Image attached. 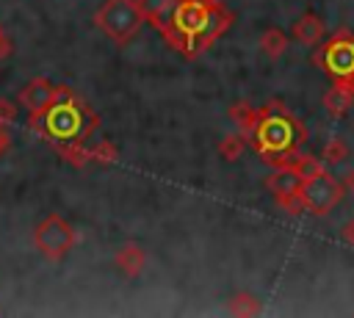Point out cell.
<instances>
[{"instance_id": "6da1fadb", "label": "cell", "mask_w": 354, "mask_h": 318, "mask_svg": "<svg viewBox=\"0 0 354 318\" xmlns=\"http://www.w3.org/2000/svg\"><path fill=\"white\" fill-rule=\"evenodd\" d=\"M230 25L232 11L221 0H177L163 30V39L180 55L196 58L218 36H224Z\"/></svg>"}, {"instance_id": "7a4b0ae2", "label": "cell", "mask_w": 354, "mask_h": 318, "mask_svg": "<svg viewBox=\"0 0 354 318\" xmlns=\"http://www.w3.org/2000/svg\"><path fill=\"white\" fill-rule=\"evenodd\" d=\"M28 124L53 144H72V141H88L91 133L100 127V116L88 105V100H83L75 88L55 86L50 105L39 113H30Z\"/></svg>"}, {"instance_id": "3957f363", "label": "cell", "mask_w": 354, "mask_h": 318, "mask_svg": "<svg viewBox=\"0 0 354 318\" xmlns=\"http://www.w3.org/2000/svg\"><path fill=\"white\" fill-rule=\"evenodd\" d=\"M304 141L307 130L301 119H296L282 100H268L263 108H257V127L249 135V144L271 169L285 166Z\"/></svg>"}, {"instance_id": "277c9868", "label": "cell", "mask_w": 354, "mask_h": 318, "mask_svg": "<svg viewBox=\"0 0 354 318\" xmlns=\"http://www.w3.org/2000/svg\"><path fill=\"white\" fill-rule=\"evenodd\" d=\"M94 22L113 44H127L130 39H136L147 19L138 0H105L97 8Z\"/></svg>"}, {"instance_id": "5b68a950", "label": "cell", "mask_w": 354, "mask_h": 318, "mask_svg": "<svg viewBox=\"0 0 354 318\" xmlns=\"http://www.w3.org/2000/svg\"><path fill=\"white\" fill-rule=\"evenodd\" d=\"M33 246H36V252H39L41 257H47V260H61V257H66V254L72 252V246H75V227H72L64 216L50 213V216H44V218L36 224V230H33Z\"/></svg>"}, {"instance_id": "8992f818", "label": "cell", "mask_w": 354, "mask_h": 318, "mask_svg": "<svg viewBox=\"0 0 354 318\" xmlns=\"http://www.w3.org/2000/svg\"><path fill=\"white\" fill-rule=\"evenodd\" d=\"M343 194H346V185L337 177H332L326 169L301 180V185H299V196L304 202V210H310L315 216H326L332 207H337Z\"/></svg>"}, {"instance_id": "52a82bcc", "label": "cell", "mask_w": 354, "mask_h": 318, "mask_svg": "<svg viewBox=\"0 0 354 318\" xmlns=\"http://www.w3.org/2000/svg\"><path fill=\"white\" fill-rule=\"evenodd\" d=\"M313 64L321 66L332 80L337 77H354V33L337 30L315 55Z\"/></svg>"}, {"instance_id": "ba28073f", "label": "cell", "mask_w": 354, "mask_h": 318, "mask_svg": "<svg viewBox=\"0 0 354 318\" xmlns=\"http://www.w3.org/2000/svg\"><path fill=\"white\" fill-rule=\"evenodd\" d=\"M324 108L332 116H346L354 108V77H337V80H332L329 91L324 94Z\"/></svg>"}, {"instance_id": "9c48e42d", "label": "cell", "mask_w": 354, "mask_h": 318, "mask_svg": "<svg viewBox=\"0 0 354 318\" xmlns=\"http://www.w3.org/2000/svg\"><path fill=\"white\" fill-rule=\"evenodd\" d=\"M290 36L304 44V47H315L324 41L326 36V28H324V19L315 14V11H304L293 25H290Z\"/></svg>"}, {"instance_id": "30bf717a", "label": "cell", "mask_w": 354, "mask_h": 318, "mask_svg": "<svg viewBox=\"0 0 354 318\" xmlns=\"http://www.w3.org/2000/svg\"><path fill=\"white\" fill-rule=\"evenodd\" d=\"M53 94H55V83H50L47 77H33V80L19 91V102H22V108H25L28 113H39V111H44V108L50 105Z\"/></svg>"}, {"instance_id": "8fae6325", "label": "cell", "mask_w": 354, "mask_h": 318, "mask_svg": "<svg viewBox=\"0 0 354 318\" xmlns=\"http://www.w3.org/2000/svg\"><path fill=\"white\" fill-rule=\"evenodd\" d=\"M113 263H116V268H119V271H122L127 279H136V277L144 271L147 252H144L138 243H124L122 249H116Z\"/></svg>"}, {"instance_id": "7c38bea8", "label": "cell", "mask_w": 354, "mask_h": 318, "mask_svg": "<svg viewBox=\"0 0 354 318\" xmlns=\"http://www.w3.org/2000/svg\"><path fill=\"white\" fill-rule=\"evenodd\" d=\"M138 3H141V11H144V19L163 36V30H166V25H169V17H171L177 0H138Z\"/></svg>"}, {"instance_id": "4fadbf2b", "label": "cell", "mask_w": 354, "mask_h": 318, "mask_svg": "<svg viewBox=\"0 0 354 318\" xmlns=\"http://www.w3.org/2000/svg\"><path fill=\"white\" fill-rule=\"evenodd\" d=\"M230 122L238 127V133L241 135H252L254 133V127H257V108H252L246 100H238V102H232L230 105Z\"/></svg>"}, {"instance_id": "5bb4252c", "label": "cell", "mask_w": 354, "mask_h": 318, "mask_svg": "<svg viewBox=\"0 0 354 318\" xmlns=\"http://www.w3.org/2000/svg\"><path fill=\"white\" fill-rule=\"evenodd\" d=\"M260 50H263V55H268L271 61L282 58L285 50H288V33H285L282 28H266V30L260 33Z\"/></svg>"}, {"instance_id": "9a60e30c", "label": "cell", "mask_w": 354, "mask_h": 318, "mask_svg": "<svg viewBox=\"0 0 354 318\" xmlns=\"http://www.w3.org/2000/svg\"><path fill=\"white\" fill-rule=\"evenodd\" d=\"M61 158L75 166V169H86L91 163V144L88 141H72V144H55Z\"/></svg>"}, {"instance_id": "2e32d148", "label": "cell", "mask_w": 354, "mask_h": 318, "mask_svg": "<svg viewBox=\"0 0 354 318\" xmlns=\"http://www.w3.org/2000/svg\"><path fill=\"white\" fill-rule=\"evenodd\" d=\"M282 169V166H279ZM285 169H290L299 180H307V177H313V174H318V171H324V166H321V160L315 158V155H307V152H296L288 163H285Z\"/></svg>"}, {"instance_id": "e0dca14e", "label": "cell", "mask_w": 354, "mask_h": 318, "mask_svg": "<svg viewBox=\"0 0 354 318\" xmlns=\"http://www.w3.org/2000/svg\"><path fill=\"white\" fill-rule=\"evenodd\" d=\"M299 185H301V180L290 171V169H274V174L266 180V188L271 191V194H288V191H299Z\"/></svg>"}, {"instance_id": "ac0fdd59", "label": "cell", "mask_w": 354, "mask_h": 318, "mask_svg": "<svg viewBox=\"0 0 354 318\" xmlns=\"http://www.w3.org/2000/svg\"><path fill=\"white\" fill-rule=\"evenodd\" d=\"M246 144H249L246 135H241V133H230V135H224V138L218 141V155H221L224 160L232 163V160H238V158L243 155Z\"/></svg>"}, {"instance_id": "d6986e66", "label": "cell", "mask_w": 354, "mask_h": 318, "mask_svg": "<svg viewBox=\"0 0 354 318\" xmlns=\"http://www.w3.org/2000/svg\"><path fill=\"white\" fill-rule=\"evenodd\" d=\"M227 310H230L232 315H257V312H260V301H257V296H252V293H235V296L230 299Z\"/></svg>"}, {"instance_id": "ffe728a7", "label": "cell", "mask_w": 354, "mask_h": 318, "mask_svg": "<svg viewBox=\"0 0 354 318\" xmlns=\"http://www.w3.org/2000/svg\"><path fill=\"white\" fill-rule=\"evenodd\" d=\"M351 155V149H348V144L343 141V138H329L326 144H324V152H321V158H324V163H343L346 158Z\"/></svg>"}, {"instance_id": "44dd1931", "label": "cell", "mask_w": 354, "mask_h": 318, "mask_svg": "<svg viewBox=\"0 0 354 318\" xmlns=\"http://www.w3.org/2000/svg\"><path fill=\"white\" fill-rule=\"evenodd\" d=\"M116 144L113 141H97V144H91V163H97V166H108V163H113L116 160Z\"/></svg>"}, {"instance_id": "7402d4cb", "label": "cell", "mask_w": 354, "mask_h": 318, "mask_svg": "<svg viewBox=\"0 0 354 318\" xmlns=\"http://www.w3.org/2000/svg\"><path fill=\"white\" fill-rule=\"evenodd\" d=\"M274 202L288 213V216H299L304 213V202L299 196V191H288V194H274Z\"/></svg>"}, {"instance_id": "603a6c76", "label": "cell", "mask_w": 354, "mask_h": 318, "mask_svg": "<svg viewBox=\"0 0 354 318\" xmlns=\"http://www.w3.org/2000/svg\"><path fill=\"white\" fill-rule=\"evenodd\" d=\"M17 113H19V108H17L11 100L0 97V122H3V124H11V122H17Z\"/></svg>"}, {"instance_id": "cb8c5ba5", "label": "cell", "mask_w": 354, "mask_h": 318, "mask_svg": "<svg viewBox=\"0 0 354 318\" xmlns=\"http://www.w3.org/2000/svg\"><path fill=\"white\" fill-rule=\"evenodd\" d=\"M14 55V41H11V36L6 33V28L0 25V61H6V58H11Z\"/></svg>"}, {"instance_id": "d4e9b609", "label": "cell", "mask_w": 354, "mask_h": 318, "mask_svg": "<svg viewBox=\"0 0 354 318\" xmlns=\"http://www.w3.org/2000/svg\"><path fill=\"white\" fill-rule=\"evenodd\" d=\"M8 149H11V130H8V124L0 122V158H3Z\"/></svg>"}, {"instance_id": "484cf974", "label": "cell", "mask_w": 354, "mask_h": 318, "mask_svg": "<svg viewBox=\"0 0 354 318\" xmlns=\"http://www.w3.org/2000/svg\"><path fill=\"white\" fill-rule=\"evenodd\" d=\"M340 238H343L348 246H354V218H348V221L340 227Z\"/></svg>"}, {"instance_id": "4316f807", "label": "cell", "mask_w": 354, "mask_h": 318, "mask_svg": "<svg viewBox=\"0 0 354 318\" xmlns=\"http://www.w3.org/2000/svg\"><path fill=\"white\" fill-rule=\"evenodd\" d=\"M343 185H346V191L354 196V169H348V174H346V180H343Z\"/></svg>"}]
</instances>
